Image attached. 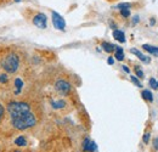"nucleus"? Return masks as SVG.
<instances>
[{"instance_id": "24", "label": "nucleus", "mask_w": 158, "mask_h": 152, "mask_svg": "<svg viewBox=\"0 0 158 152\" xmlns=\"http://www.w3.org/2000/svg\"><path fill=\"white\" fill-rule=\"evenodd\" d=\"M4 112H5L4 106H2V105H0V120H1V118H2V116H4Z\"/></svg>"}, {"instance_id": "28", "label": "nucleus", "mask_w": 158, "mask_h": 152, "mask_svg": "<svg viewBox=\"0 0 158 152\" xmlns=\"http://www.w3.org/2000/svg\"><path fill=\"white\" fill-rule=\"evenodd\" d=\"M150 23H151V24L153 26V24L156 23V19H150Z\"/></svg>"}, {"instance_id": "1", "label": "nucleus", "mask_w": 158, "mask_h": 152, "mask_svg": "<svg viewBox=\"0 0 158 152\" xmlns=\"http://www.w3.org/2000/svg\"><path fill=\"white\" fill-rule=\"evenodd\" d=\"M37 123L35 116L32 113L31 111L24 112V113L16 116V117H11V124L14 128L19 129V130H24L28 128L34 127Z\"/></svg>"}, {"instance_id": "31", "label": "nucleus", "mask_w": 158, "mask_h": 152, "mask_svg": "<svg viewBox=\"0 0 158 152\" xmlns=\"http://www.w3.org/2000/svg\"><path fill=\"white\" fill-rule=\"evenodd\" d=\"M15 152H21V151H15Z\"/></svg>"}, {"instance_id": "23", "label": "nucleus", "mask_w": 158, "mask_h": 152, "mask_svg": "<svg viewBox=\"0 0 158 152\" xmlns=\"http://www.w3.org/2000/svg\"><path fill=\"white\" fill-rule=\"evenodd\" d=\"M142 139H143V142H145V144H148V141H150V133L145 134Z\"/></svg>"}, {"instance_id": "16", "label": "nucleus", "mask_w": 158, "mask_h": 152, "mask_svg": "<svg viewBox=\"0 0 158 152\" xmlns=\"http://www.w3.org/2000/svg\"><path fill=\"white\" fill-rule=\"evenodd\" d=\"M15 144H16L17 146H26V144H27L26 137H24V136H19V137L15 140Z\"/></svg>"}, {"instance_id": "30", "label": "nucleus", "mask_w": 158, "mask_h": 152, "mask_svg": "<svg viewBox=\"0 0 158 152\" xmlns=\"http://www.w3.org/2000/svg\"><path fill=\"white\" fill-rule=\"evenodd\" d=\"M15 1H16V2H20L21 0H15Z\"/></svg>"}, {"instance_id": "20", "label": "nucleus", "mask_w": 158, "mask_h": 152, "mask_svg": "<svg viewBox=\"0 0 158 152\" xmlns=\"http://www.w3.org/2000/svg\"><path fill=\"white\" fill-rule=\"evenodd\" d=\"M130 79H131V82H133L134 84H136L138 87H140V88L142 87V84L140 83V80H139V79H138V78H136L135 76H131V77H130Z\"/></svg>"}, {"instance_id": "10", "label": "nucleus", "mask_w": 158, "mask_h": 152, "mask_svg": "<svg viewBox=\"0 0 158 152\" xmlns=\"http://www.w3.org/2000/svg\"><path fill=\"white\" fill-rule=\"evenodd\" d=\"M143 49H145L147 53H150L151 55H155V56L158 57V48L151 46V45H148V44H145V45H143Z\"/></svg>"}, {"instance_id": "14", "label": "nucleus", "mask_w": 158, "mask_h": 152, "mask_svg": "<svg viewBox=\"0 0 158 152\" xmlns=\"http://www.w3.org/2000/svg\"><path fill=\"white\" fill-rule=\"evenodd\" d=\"M15 87H16V94H20L21 93V89H22V87H23V82H22V79L21 78H16L15 79Z\"/></svg>"}, {"instance_id": "18", "label": "nucleus", "mask_w": 158, "mask_h": 152, "mask_svg": "<svg viewBox=\"0 0 158 152\" xmlns=\"http://www.w3.org/2000/svg\"><path fill=\"white\" fill-rule=\"evenodd\" d=\"M7 80H9L7 74H5V73H1V74H0V83L5 84V83H7Z\"/></svg>"}, {"instance_id": "19", "label": "nucleus", "mask_w": 158, "mask_h": 152, "mask_svg": "<svg viewBox=\"0 0 158 152\" xmlns=\"http://www.w3.org/2000/svg\"><path fill=\"white\" fill-rule=\"evenodd\" d=\"M135 73H136V76L139 77V78H143V72H142V70L140 68V67H135Z\"/></svg>"}, {"instance_id": "21", "label": "nucleus", "mask_w": 158, "mask_h": 152, "mask_svg": "<svg viewBox=\"0 0 158 152\" xmlns=\"http://www.w3.org/2000/svg\"><path fill=\"white\" fill-rule=\"evenodd\" d=\"M117 7H118L119 10H124V9H129V7H130V4H128V2H124V4H119L118 6H117Z\"/></svg>"}, {"instance_id": "12", "label": "nucleus", "mask_w": 158, "mask_h": 152, "mask_svg": "<svg viewBox=\"0 0 158 152\" xmlns=\"http://www.w3.org/2000/svg\"><path fill=\"white\" fill-rule=\"evenodd\" d=\"M114 56H116V58H117L118 61H123V60H124V51H123L122 48L116 46V54H114Z\"/></svg>"}, {"instance_id": "7", "label": "nucleus", "mask_w": 158, "mask_h": 152, "mask_svg": "<svg viewBox=\"0 0 158 152\" xmlns=\"http://www.w3.org/2000/svg\"><path fill=\"white\" fill-rule=\"evenodd\" d=\"M96 149H98V146H96V144L94 141H91L88 137L84 140V142H83V150L85 152H94L96 151Z\"/></svg>"}, {"instance_id": "5", "label": "nucleus", "mask_w": 158, "mask_h": 152, "mask_svg": "<svg viewBox=\"0 0 158 152\" xmlns=\"http://www.w3.org/2000/svg\"><path fill=\"white\" fill-rule=\"evenodd\" d=\"M52 23H54V27L56 29L60 31H63L66 28V21L63 19V17L57 14L56 11H52Z\"/></svg>"}, {"instance_id": "11", "label": "nucleus", "mask_w": 158, "mask_h": 152, "mask_svg": "<svg viewBox=\"0 0 158 152\" xmlns=\"http://www.w3.org/2000/svg\"><path fill=\"white\" fill-rule=\"evenodd\" d=\"M101 45H102V49H103L106 53H108V54H111V53H113V51L116 50V46H114L113 44H110V43H102Z\"/></svg>"}, {"instance_id": "27", "label": "nucleus", "mask_w": 158, "mask_h": 152, "mask_svg": "<svg viewBox=\"0 0 158 152\" xmlns=\"http://www.w3.org/2000/svg\"><path fill=\"white\" fill-rule=\"evenodd\" d=\"M139 22V17L138 16H136V17H135V19H133V23H134V24H136V23H138Z\"/></svg>"}, {"instance_id": "4", "label": "nucleus", "mask_w": 158, "mask_h": 152, "mask_svg": "<svg viewBox=\"0 0 158 152\" xmlns=\"http://www.w3.org/2000/svg\"><path fill=\"white\" fill-rule=\"evenodd\" d=\"M55 88L61 95H68L71 91V84L66 80H57L55 84Z\"/></svg>"}, {"instance_id": "6", "label": "nucleus", "mask_w": 158, "mask_h": 152, "mask_svg": "<svg viewBox=\"0 0 158 152\" xmlns=\"http://www.w3.org/2000/svg\"><path fill=\"white\" fill-rule=\"evenodd\" d=\"M46 16L44 15V14H38V15H35L34 16V19H33V23L38 27V28H41V29H44V28H46Z\"/></svg>"}, {"instance_id": "2", "label": "nucleus", "mask_w": 158, "mask_h": 152, "mask_svg": "<svg viewBox=\"0 0 158 152\" xmlns=\"http://www.w3.org/2000/svg\"><path fill=\"white\" fill-rule=\"evenodd\" d=\"M20 66V58L16 54H9L1 62V67L7 73H15L19 70Z\"/></svg>"}, {"instance_id": "9", "label": "nucleus", "mask_w": 158, "mask_h": 152, "mask_svg": "<svg viewBox=\"0 0 158 152\" xmlns=\"http://www.w3.org/2000/svg\"><path fill=\"white\" fill-rule=\"evenodd\" d=\"M130 51H131V53H133L134 55H136V56H138L139 58L141 60V61H143V62H146V63H148V62H150V58H148V57L145 56V55H143L142 53H140V51H139L138 49H131Z\"/></svg>"}, {"instance_id": "8", "label": "nucleus", "mask_w": 158, "mask_h": 152, "mask_svg": "<svg viewBox=\"0 0 158 152\" xmlns=\"http://www.w3.org/2000/svg\"><path fill=\"white\" fill-rule=\"evenodd\" d=\"M113 38L116 39V40H118L119 43H124V41H125V36H124V32L118 31V29L113 31Z\"/></svg>"}, {"instance_id": "13", "label": "nucleus", "mask_w": 158, "mask_h": 152, "mask_svg": "<svg viewBox=\"0 0 158 152\" xmlns=\"http://www.w3.org/2000/svg\"><path fill=\"white\" fill-rule=\"evenodd\" d=\"M51 106H52V108H63L64 106H66V102L63 101V100H60V101H52L51 102Z\"/></svg>"}, {"instance_id": "29", "label": "nucleus", "mask_w": 158, "mask_h": 152, "mask_svg": "<svg viewBox=\"0 0 158 152\" xmlns=\"http://www.w3.org/2000/svg\"><path fill=\"white\" fill-rule=\"evenodd\" d=\"M123 70H124L127 73H129V72H130V71H129V68H128V67H125V66H123Z\"/></svg>"}, {"instance_id": "3", "label": "nucleus", "mask_w": 158, "mask_h": 152, "mask_svg": "<svg viewBox=\"0 0 158 152\" xmlns=\"http://www.w3.org/2000/svg\"><path fill=\"white\" fill-rule=\"evenodd\" d=\"M31 110V106L27 102H17V101H12L7 105V111L11 117H16L20 114L28 112Z\"/></svg>"}, {"instance_id": "22", "label": "nucleus", "mask_w": 158, "mask_h": 152, "mask_svg": "<svg viewBox=\"0 0 158 152\" xmlns=\"http://www.w3.org/2000/svg\"><path fill=\"white\" fill-rule=\"evenodd\" d=\"M120 14H122V16H124V17H129V16H130V11H129V9L120 10Z\"/></svg>"}, {"instance_id": "15", "label": "nucleus", "mask_w": 158, "mask_h": 152, "mask_svg": "<svg viewBox=\"0 0 158 152\" xmlns=\"http://www.w3.org/2000/svg\"><path fill=\"white\" fill-rule=\"evenodd\" d=\"M142 97H143L146 101H150V102L153 101V95H152V93H151L150 90H143V91H142Z\"/></svg>"}, {"instance_id": "25", "label": "nucleus", "mask_w": 158, "mask_h": 152, "mask_svg": "<svg viewBox=\"0 0 158 152\" xmlns=\"http://www.w3.org/2000/svg\"><path fill=\"white\" fill-rule=\"evenodd\" d=\"M107 62H108V65H113V62H114V60H113V57H108V60H107Z\"/></svg>"}, {"instance_id": "17", "label": "nucleus", "mask_w": 158, "mask_h": 152, "mask_svg": "<svg viewBox=\"0 0 158 152\" xmlns=\"http://www.w3.org/2000/svg\"><path fill=\"white\" fill-rule=\"evenodd\" d=\"M150 87H151L152 89H155V90L158 89V82L155 78H150Z\"/></svg>"}, {"instance_id": "26", "label": "nucleus", "mask_w": 158, "mask_h": 152, "mask_svg": "<svg viewBox=\"0 0 158 152\" xmlns=\"http://www.w3.org/2000/svg\"><path fill=\"white\" fill-rule=\"evenodd\" d=\"M155 150H158V137L155 140Z\"/></svg>"}]
</instances>
